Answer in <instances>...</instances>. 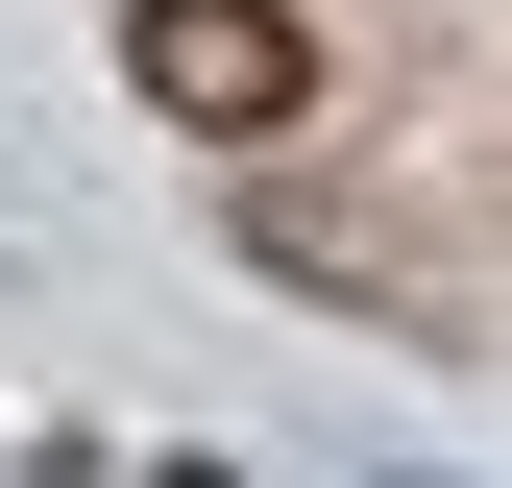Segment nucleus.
Here are the masks:
<instances>
[{
    "label": "nucleus",
    "instance_id": "f257e3e1",
    "mask_svg": "<svg viewBox=\"0 0 512 488\" xmlns=\"http://www.w3.org/2000/svg\"><path fill=\"white\" fill-rule=\"evenodd\" d=\"M122 98L196 122V147H293L317 122V25L293 0H122Z\"/></svg>",
    "mask_w": 512,
    "mask_h": 488
}]
</instances>
